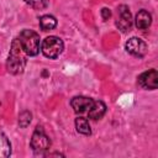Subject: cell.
I'll return each mask as SVG.
<instances>
[{
    "mask_svg": "<svg viewBox=\"0 0 158 158\" xmlns=\"http://www.w3.org/2000/svg\"><path fill=\"white\" fill-rule=\"evenodd\" d=\"M138 84L147 90H154L158 86V73L156 69L147 70L138 77Z\"/></svg>",
    "mask_w": 158,
    "mask_h": 158,
    "instance_id": "cell-7",
    "label": "cell"
},
{
    "mask_svg": "<svg viewBox=\"0 0 158 158\" xmlns=\"http://www.w3.org/2000/svg\"><path fill=\"white\" fill-rule=\"evenodd\" d=\"M116 26L122 32H128L132 27V16L127 5H120L117 7V20Z\"/></svg>",
    "mask_w": 158,
    "mask_h": 158,
    "instance_id": "cell-5",
    "label": "cell"
},
{
    "mask_svg": "<svg viewBox=\"0 0 158 158\" xmlns=\"http://www.w3.org/2000/svg\"><path fill=\"white\" fill-rule=\"evenodd\" d=\"M40 26L42 31H51L57 26V20L52 15H43L40 19Z\"/></svg>",
    "mask_w": 158,
    "mask_h": 158,
    "instance_id": "cell-12",
    "label": "cell"
},
{
    "mask_svg": "<svg viewBox=\"0 0 158 158\" xmlns=\"http://www.w3.org/2000/svg\"><path fill=\"white\" fill-rule=\"evenodd\" d=\"M93 104H94V100L86 96H75L70 100V106L73 107L75 114H83V112L89 111Z\"/></svg>",
    "mask_w": 158,
    "mask_h": 158,
    "instance_id": "cell-8",
    "label": "cell"
},
{
    "mask_svg": "<svg viewBox=\"0 0 158 158\" xmlns=\"http://www.w3.org/2000/svg\"><path fill=\"white\" fill-rule=\"evenodd\" d=\"M105 112H106V105L102 101H100V100L94 101L93 106L88 111L89 118H91V120H99V118H101L105 115Z\"/></svg>",
    "mask_w": 158,
    "mask_h": 158,
    "instance_id": "cell-10",
    "label": "cell"
},
{
    "mask_svg": "<svg viewBox=\"0 0 158 158\" xmlns=\"http://www.w3.org/2000/svg\"><path fill=\"white\" fill-rule=\"evenodd\" d=\"M147 44L138 37H131L126 42V51L135 57H143L147 53Z\"/></svg>",
    "mask_w": 158,
    "mask_h": 158,
    "instance_id": "cell-6",
    "label": "cell"
},
{
    "mask_svg": "<svg viewBox=\"0 0 158 158\" xmlns=\"http://www.w3.org/2000/svg\"><path fill=\"white\" fill-rule=\"evenodd\" d=\"M11 154V143L6 135L0 130V158H6Z\"/></svg>",
    "mask_w": 158,
    "mask_h": 158,
    "instance_id": "cell-11",
    "label": "cell"
},
{
    "mask_svg": "<svg viewBox=\"0 0 158 158\" xmlns=\"http://www.w3.org/2000/svg\"><path fill=\"white\" fill-rule=\"evenodd\" d=\"M27 5H30L31 7H33L35 10H42L46 9L48 6L49 0H23Z\"/></svg>",
    "mask_w": 158,
    "mask_h": 158,
    "instance_id": "cell-15",
    "label": "cell"
},
{
    "mask_svg": "<svg viewBox=\"0 0 158 158\" xmlns=\"http://www.w3.org/2000/svg\"><path fill=\"white\" fill-rule=\"evenodd\" d=\"M135 22L138 30H147L152 23V16L147 10H141L137 12Z\"/></svg>",
    "mask_w": 158,
    "mask_h": 158,
    "instance_id": "cell-9",
    "label": "cell"
},
{
    "mask_svg": "<svg viewBox=\"0 0 158 158\" xmlns=\"http://www.w3.org/2000/svg\"><path fill=\"white\" fill-rule=\"evenodd\" d=\"M110 16H111V11H110V9H107V7H102V9H101V17L106 21V20L110 19Z\"/></svg>",
    "mask_w": 158,
    "mask_h": 158,
    "instance_id": "cell-16",
    "label": "cell"
},
{
    "mask_svg": "<svg viewBox=\"0 0 158 158\" xmlns=\"http://www.w3.org/2000/svg\"><path fill=\"white\" fill-rule=\"evenodd\" d=\"M75 128H77V131L79 133L85 135V136H89L91 133V128H90L89 121L85 117H81V116L75 118Z\"/></svg>",
    "mask_w": 158,
    "mask_h": 158,
    "instance_id": "cell-13",
    "label": "cell"
},
{
    "mask_svg": "<svg viewBox=\"0 0 158 158\" xmlns=\"http://www.w3.org/2000/svg\"><path fill=\"white\" fill-rule=\"evenodd\" d=\"M31 120H32V114L30 111L25 110V111L20 112V115H19V126L25 128V127H27L30 125Z\"/></svg>",
    "mask_w": 158,
    "mask_h": 158,
    "instance_id": "cell-14",
    "label": "cell"
},
{
    "mask_svg": "<svg viewBox=\"0 0 158 158\" xmlns=\"http://www.w3.org/2000/svg\"><path fill=\"white\" fill-rule=\"evenodd\" d=\"M63 49H64V43L57 36H48L41 43L42 53L49 59H56L57 57H59Z\"/></svg>",
    "mask_w": 158,
    "mask_h": 158,
    "instance_id": "cell-3",
    "label": "cell"
},
{
    "mask_svg": "<svg viewBox=\"0 0 158 158\" xmlns=\"http://www.w3.org/2000/svg\"><path fill=\"white\" fill-rule=\"evenodd\" d=\"M51 147V139L44 133L43 128L37 126L31 137V148L35 154H44Z\"/></svg>",
    "mask_w": 158,
    "mask_h": 158,
    "instance_id": "cell-4",
    "label": "cell"
},
{
    "mask_svg": "<svg viewBox=\"0 0 158 158\" xmlns=\"http://www.w3.org/2000/svg\"><path fill=\"white\" fill-rule=\"evenodd\" d=\"M26 65V53L21 47L19 38H15L11 43L9 58L6 62V68L11 74H20L23 72Z\"/></svg>",
    "mask_w": 158,
    "mask_h": 158,
    "instance_id": "cell-1",
    "label": "cell"
},
{
    "mask_svg": "<svg viewBox=\"0 0 158 158\" xmlns=\"http://www.w3.org/2000/svg\"><path fill=\"white\" fill-rule=\"evenodd\" d=\"M21 47L27 56H36L40 52V35L32 30H22L19 36Z\"/></svg>",
    "mask_w": 158,
    "mask_h": 158,
    "instance_id": "cell-2",
    "label": "cell"
}]
</instances>
